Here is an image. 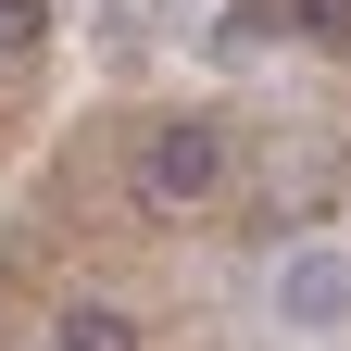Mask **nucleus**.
<instances>
[{
	"instance_id": "nucleus-1",
	"label": "nucleus",
	"mask_w": 351,
	"mask_h": 351,
	"mask_svg": "<svg viewBox=\"0 0 351 351\" xmlns=\"http://www.w3.org/2000/svg\"><path fill=\"white\" fill-rule=\"evenodd\" d=\"M213 189H226V125L176 113V125L138 138V201H151V213H189V201H213Z\"/></svg>"
},
{
	"instance_id": "nucleus-2",
	"label": "nucleus",
	"mask_w": 351,
	"mask_h": 351,
	"mask_svg": "<svg viewBox=\"0 0 351 351\" xmlns=\"http://www.w3.org/2000/svg\"><path fill=\"white\" fill-rule=\"evenodd\" d=\"M276 326H351V251L339 239H301L276 263Z\"/></svg>"
},
{
	"instance_id": "nucleus-3",
	"label": "nucleus",
	"mask_w": 351,
	"mask_h": 351,
	"mask_svg": "<svg viewBox=\"0 0 351 351\" xmlns=\"http://www.w3.org/2000/svg\"><path fill=\"white\" fill-rule=\"evenodd\" d=\"M51 351H138V326H125L113 301H63V326H51Z\"/></svg>"
},
{
	"instance_id": "nucleus-5",
	"label": "nucleus",
	"mask_w": 351,
	"mask_h": 351,
	"mask_svg": "<svg viewBox=\"0 0 351 351\" xmlns=\"http://www.w3.org/2000/svg\"><path fill=\"white\" fill-rule=\"evenodd\" d=\"M301 25H314V38H351V0H301Z\"/></svg>"
},
{
	"instance_id": "nucleus-4",
	"label": "nucleus",
	"mask_w": 351,
	"mask_h": 351,
	"mask_svg": "<svg viewBox=\"0 0 351 351\" xmlns=\"http://www.w3.org/2000/svg\"><path fill=\"white\" fill-rule=\"evenodd\" d=\"M51 38V0H0V51H38Z\"/></svg>"
}]
</instances>
